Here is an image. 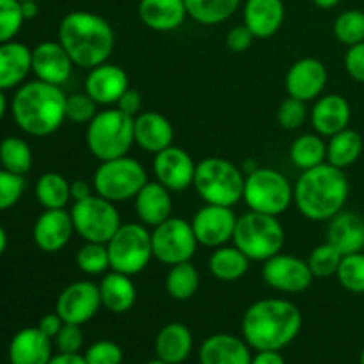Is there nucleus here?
<instances>
[{
    "label": "nucleus",
    "instance_id": "f257e3e1",
    "mask_svg": "<svg viewBox=\"0 0 364 364\" xmlns=\"http://www.w3.org/2000/svg\"><path fill=\"white\" fill-rule=\"evenodd\" d=\"M301 329V309L287 299H262L249 306L242 316V338L256 352H281L299 336Z\"/></svg>",
    "mask_w": 364,
    "mask_h": 364
},
{
    "label": "nucleus",
    "instance_id": "f03ea898",
    "mask_svg": "<svg viewBox=\"0 0 364 364\" xmlns=\"http://www.w3.org/2000/svg\"><path fill=\"white\" fill-rule=\"evenodd\" d=\"M350 183L340 167L329 162L302 171L294 185V203L299 212L315 223H327L345 210Z\"/></svg>",
    "mask_w": 364,
    "mask_h": 364
},
{
    "label": "nucleus",
    "instance_id": "7ed1b4c3",
    "mask_svg": "<svg viewBox=\"0 0 364 364\" xmlns=\"http://www.w3.org/2000/svg\"><path fill=\"white\" fill-rule=\"evenodd\" d=\"M14 123L32 137H48L66 121V92L48 82H25L11 102Z\"/></svg>",
    "mask_w": 364,
    "mask_h": 364
},
{
    "label": "nucleus",
    "instance_id": "20e7f679",
    "mask_svg": "<svg viewBox=\"0 0 364 364\" xmlns=\"http://www.w3.org/2000/svg\"><path fill=\"white\" fill-rule=\"evenodd\" d=\"M75 66L91 68L109 60L116 36L109 21L91 11H71L60 20L59 39Z\"/></svg>",
    "mask_w": 364,
    "mask_h": 364
},
{
    "label": "nucleus",
    "instance_id": "39448f33",
    "mask_svg": "<svg viewBox=\"0 0 364 364\" xmlns=\"http://www.w3.org/2000/svg\"><path fill=\"white\" fill-rule=\"evenodd\" d=\"M244 185L245 176L240 167L220 156H208L196 167L192 187L206 205L233 208L244 198Z\"/></svg>",
    "mask_w": 364,
    "mask_h": 364
},
{
    "label": "nucleus",
    "instance_id": "423d86ee",
    "mask_svg": "<svg viewBox=\"0 0 364 364\" xmlns=\"http://www.w3.org/2000/svg\"><path fill=\"white\" fill-rule=\"evenodd\" d=\"M284 238L287 233L277 217L249 210L237 219L233 245H237L251 262L263 263L283 252Z\"/></svg>",
    "mask_w": 364,
    "mask_h": 364
},
{
    "label": "nucleus",
    "instance_id": "0eeeda50",
    "mask_svg": "<svg viewBox=\"0 0 364 364\" xmlns=\"http://www.w3.org/2000/svg\"><path fill=\"white\" fill-rule=\"evenodd\" d=\"M87 149L96 160L119 159L128 155L134 141V117L119 109L98 110L85 130Z\"/></svg>",
    "mask_w": 364,
    "mask_h": 364
},
{
    "label": "nucleus",
    "instance_id": "6e6552de",
    "mask_svg": "<svg viewBox=\"0 0 364 364\" xmlns=\"http://www.w3.org/2000/svg\"><path fill=\"white\" fill-rule=\"evenodd\" d=\"M242 201L252 212L279 217L294 203V185L281 171L272 167H255L245 176Z\"/></svg>",
    "mask_w": 364,
    "mask_h": 364
},
{
    "label": "nucleus",
    "instance_id": "1a4fd4ad",
    "mask_svg": "<svg viewBox=\"0 0 364 364\" xmlns=\"http://www.w3.org/2000/svg\"><path fill=\"white\" fill-rule=\"evenodd\" d=\"M148 181L144 166L128 155L100 162L98 169L92 174V187L96 194L112 203L135 199Z\"/></svg>",
    "mask_w": 364,
    "mask_h": 364
},
{
    "label": "nucleus",
    "instance_id": "9d476101",
    "mask_svg": "<svg viewBox=\"0 0 364 364\" xmlns=\"http://www.w3.org/2000/svg\"><path fill=\"white\" fill-rule=\"evenodd\" d=\"M110 258V270L137 276L153 259L151 231L141 223L121 224L107 244Z\"/></svg>",
    "mask_w": 364,
    "mask_h": 364
},
{
    "label": "nucleus",
    "instance_id": "9b49d317",
    "mask_svg": "<svg viewBox=\"0 0 364 364\" xmlns=\"http://www.w3.org/2000/svg\"><path fill=\"white\" fill-rule=\"evenodd\" d=\"M75 233L84 238V242L109 244L110 238L121 228V215L116 203L92 194L82 201H75L70 210Z\"/></svg>",
    "mask_w": 364,
    "mask_h": 364
},
{
    "label": "nucleus",
    "instance_id": "f8f14e48",
    "mask_svg": "<svg viewBox=\"0 0 364 364\" xmlns=\"http://www.w3.org/2000/svg\"><path fill=\"white\" fill-rule=\"evenodd\" d=\"M153 258L167 267L191 262L198 251L192 224L181 217H169L151 230Z\"/></svg>",
    "mask_w": 364,
    "mask_h": 364
},
{
    "label": "nucleus",
    "instance_id": "ddd939ff",
    "mask_svg": "<svg viewBox=\"0 0 364 364\" xmlns=\"http://www.w3.org/2000/svg\"><path fill=\"white\" fill-rule=\"evenodd\" d=\"M262 277L267 287L281 294H301L308 290L315 279L306 259L284 252L263 262Z\"/></svg>",
    "mask_w": 364,
    "mask_h": 364
},
{
    "label": "nucleus",
    "instance_id": "4468645a",
    "mask_svg": "<svg viewBox=\"0 0 364 364\" xmlns=\"http://www.w3.org/2000/svg\"><path fill=\"white\" fill-rule=\"evenodd\" d=\"M102 308L98 284L92 281H75L59 294L55 313L64 323L84 326L96 316Z\"/></svg>",
    "mask_w": 364,
    "mask_h": 364
},
{
    "label": "nucleus",
    "instance_id": "2eb2a0df",
    "mask_svg": "<svg viewBox=\"0 0 364 364\" xmlns=\"http://www.w3.org/2000/svg\"><path fill=\"white\" fill-rule=\"evenodd\" d=\"M237 213L231 206L206 205L199 208L192 217L191 224L199 245L217 249L233 242Z\"/></svg>",
    "mask_w": 364,
    "mask_h": 364
},
{
    "label": "nucleus",
    "instance_id": "dca6fc26",
    "mask_svg": "<svg viewBox=\"0 0 364 364\" xmlns=\"http://www.w3.org/2000/svg\"><path fill=\"white\" fill-rule=\"evenodd\" d=\"M196 167L198 164L194 162L191 153L174 144L159 151L153 159V173L156 181L171 192H181L192 187Z\"/></svg>",
    "mask_w": 364,
    "mask_h": 364
},
{
    "label": "nucleus",
    "instance_id": "f3484780",
    "mask_svg": "<svg viewBox=\"0 0 364 364\" xmlns=\"http://www.w3.org/2000/svg\"><path fill=\"white\" fill-rule=\"evenodd\" d=\"M329 73L322 60L315 57H302L295 60L287 71L284 87L288 96L302 100V102H315L326 91Z\"/></svg>",
    "mask_w": 364,
    "mask_h": 364
},
{
    "label": "nucleus",
    "instance_id": "a211bd4d",
    "mask_svg": "<svg viewBox=\"0 0 364 364\" xmlns=\"http://www.w3.org/2000/svg\"><path fill=\"white\" fill-rule=\"evenodd\" d=\"M73 233V220L66 208L45 210L36 219L32 228V240L39 251L52 255L63 251L70 244Z\"/></svg>",
    "mask_w": 364,
    "mask_h": 364
},
{
    "label": "nucleus",
    "instance_id": "6ab92c4d",
    "mask_svg": "<svg viewBox=\"0 0 364 364\" xmlns=\"http://www.w3.org/2000/svg\"><path fill=\"white\" fill-rule=\"evenodd\" d=\"M128 87H130V82H128L127 71L117 64L107 60V63L98 64V66L89 70L87 77H85L84 91L98 105L109 107L116 105L117 100Z\"/></svg>",
    "mask_w": 364,
    "mask_h": 364
},
{
    "label": "nucleus",
    "instance_id": "aec40b11",
    "mask_svg": "<svg viewBox=\"0 0 364 364\" xmlns=\"http://www.w3.org/2000/svg\"><path fill=\"white\" fill-rule=\"evenodd\" d=\"M73 60L59 41H43L32 50V73L41 82L64 85L73 71Z\"/></svg>",
    "mask_w": 364,
    "mask_h": 364
},
{
    "label": "nucleus",
    "instance_id": "412c9836",
    "mask_svg": "<svg viewBox=\"0 0 364 364\" xmlns=\"http://www.w3.org/2000/svg\"><path fill=\"white\" fill-rule=\"evenodd\" d=\"M309 117L316 134L322 137H333L350 124V103L341 95H322L315 100Z\"/></svg>",
    "mask_w": 364,
    "mask_h": 364
},
{
    "label": "nucleus",
    "instance_id": "4be33fe9",
    "mask_svg": "<svg viewBox=\"0 0 364 364\" xmlns=\"http://www.w3.org/2000/svg\"><path fill=\"white\" fill-rule=\"evenodd\" d=\"M134 141L142 151L156 155L174 142V128L164 114L141 112L134 117Z\"/></svg>",
    "mask_w": 364,
    "mask_h": 364
},
{
    "label": "nucleus",
    "instance_id": "5701e85b",
    "mask_svg": "<svg viewBox=\"0 0 364 364\" xmlns=\"http://www.w3.org/2000/svg\"><path fill=\"white\" fill-rule=\"evenodd\" d=\"M326 237L343 256L364 251V217L355 212L341 210L327 220Z\"/></svg>",
    "mask_w": 364,
    "mask_h": 364
},
{
    "label": "nucleus",
    "instance_id": "b1692460",
    "mask_svg": "<svg viewBox=\"0 0 364 364\" xmlns=\"http://www.w3.org/2000/svg\"><path fill=\"white\" fill-rule=\"evenodd\" d=\"M201 364H251V347L244 338L233 334H213L199 348Z\"/></svg>",
    "mask_w": 364,
    "mask_h": 364
},
{
    "label": "nucleus",
    "instance_id": "393cba45",
    "mask_svg": "<svg viewBox=\"0 0 364 364\" xmlns=\"http://www.w3.org/2000/svg\"><path fill=\"white\" fill-rule=\"evenodd\" d=\"M135 215L141 224L148 228H155L173 217V198L169 188L164 187L159 181H148L139 191L134 199Z\"/></svg>",
    "mask_w": 364,
    "mask_h": 364
},
{
    "label": "nucleus",
    "instance_id": "a878e982",
    "mask_svg": "<svg viewBox=\"0 0 364 364\" xmlns=\"http://www.w3.org/2000/svg\"><path fill=\"white\" fill-rule=\"evenodd\" d=\"M53 345L48 336L36 327L18 331L9 343L11 364H48L53 355Z\"/></svg>",
    "mask_w": 364,
    "mask_h": 364
},
{
    "label": "nucleus",
    "instance_id": "bb28decb",
    "mask_svg": "<svg viewBox=\"0 0 364 364\" xmlns=\"http://www.w3.org/2000/svg\"><path fill=\"white\" fill-rule=\"evenodd\" d=\"M242 14L255 38L267 39L283 27L284 4L283 0H245Z\"/></svg>",
    "mask_w": 364,
    "mask_h": 364
},
{
    "label": "nucleus",
    "instance_id": "cd10ccee",
    "mask_svg": "<svg viewBox=\"0 0 364 364\" xmlns=\"http://www.w3.org/2000/svg\"><path fill=\"white\" fill-rule=\"evenodd\" d=\"M32 71V50L20 41L0 43V91L20 87Z\"/></svg>",
    "mask_w": 364,
    "mask_h": 364
},
{
    "label": "nucleus",
    "instance_id": "c85d7f7f",
    "mask_svg": "<svg viewBox=\"0 0 364 364\" xmlns=\"http://www.w3.org/2000/svg\"><path fill=\"white\" fill-rule=\"evenodd\" d=\"M187 7L183 0H141L139 18L155 32L176 31L187 20Z\"/></svg>",
    "mask_w": 364,
    "mask_h": 364
},
{
    "label": "nucleus",
    "instance_id": "c756f323",
    "mask_svg": "<svg viewBox=\"0 0 364 364\" xmlns=\"http://www.w3.org/2000/svg\"><path fill=\"white\" fill-rule=\"evenodd\" d=\"M98 288L102 308L114 315H123V313L130 311L137 301V288L132 281V276L116 272V270L105 274L98 283Z\"/></svg>",
    "mask_w": 364,
    "mask_h": 364
},
{
    "label": "nucleus",
    "instance_id": "7c9ffc66",
    "mask_svg": "<svg viewBox=\"0 0 364 364\" xmlns=\"http://www.w3.org/2000/svg\"><path fill=\"white\" fill-rule=\"evenodd\" d=\"M194 348L191 329L180 322H171L159 331L155 338L156 358L167 364H181L187 361Z\"/></svg>",
    "mask_w": 364,
    "mask_h": 364
},
{
    "label": "nucleus",
    "instance_id": "2f4dec72",
    "mask_svg": "<svg viewBox=\"0 0 364 364\" xmlns=\"http://www.w3.org/2000/svg\"><path fill=\"white\" fill-rule=\"evenodd\" d=\"M251 259L237 245H220L213 249L208 259V269L215 279L224 283H233L247 274Z\"/></svg>",
    "mask_w": 364,
    "mask_h": 364
},
{
    "label": "nucleus",
    "instance_id": "473e14b6",
    "mask_svg": "<svg viewBox=\"0 0 364 364\" xmlns=\"http://www.w3.org/2000/svg\"><path fill=\"white\" fill-rule=\"evenodd\" d=\"M363 148L364 142L361 134L352 128H345L327 141V162L345 171L358 162Z\"/></svg>",
    "mask_w": 364,
    "mask_h": 364
},
{
    "label": "nucleus",
    "instance_id": "72a5a7b5",
    "mask_svg": "<svg viewBox=\"0 0 364 364\" xmlns=\"http://www.w3.org/2000/svg\"><path fill=\"white\" fill-rule=\"evenodd\" d=\"M290 160L297 169L308 171L327 162V142L318 134H302L291 142Z\"/></svg>",
    "mask_w": 364,
    "mask_h": 364
},
{
    "label": "nucleus",
    "instance_id": "f704fd0d",
    "mask_svg": "<svg viewBox=\"0 0 364 364\" xmlns=\"http://www.w3.org/2000/svg\"><path fill=\"white\" fill-rule=\"evenodd\" d=\"M70 183L63 174L45 173L38 178L34 187L36 199L45 210H60L66 208L71 199Z\"/></svg>",
    "mask_w": 364,
    "mask_h": 364
},
{
    "label": "nucleus",
    "instance_id": "c9c22d12",
    "mask_svg": "<svg viewBox=\"0 0 364 364\" xmlns=\"http://www.w3.org/2000/svg\"><path fill=\"white\" fill-rule=\"evenodd\" d=\"M188 18L201 25H219L230 20L242 0H183Z\"/></svg>",
    "mask_w": 364,
    "mask_h": 364
},
{
    "label": "nucleus",
    "instance_id": "e433bc0d",
    "mask_svg": "<svg viewBox=\"0 0 364 364\" xmlns=\"http://www.w3.org/2000/svg\"><path fill=\"white\" fill-rule=\"evenodd\" d=\"M32 149L25 139L11 135L0 141V166L2 169L25 176L32 169Z\"/></svg>",
    "mask_w": 364,
    "mask_h": 364
},
{
    "label": "nucleus",
    "instance_id": "4c0bfd02",
    "mask_svg": "<svg viewBox=\"0 0 364 364\" xmlns=\"http://www.w3.org/2000/svg\"><path fill=\"white\" fill-rule=\"evenodd\" d=\"M199 288V272L191 262L178 263L166 276V291L174 301H188Z\"/></svg>",
    "mask_w": 364,
    "mask_h": 364
},
{
    "label": "nucleus",
    "instance_id": "58836bf2",
    "mask_svg": "<svg viewBox=\"0 0 364 364\" xmlns=\"http://www.w3.org/2000/svg\"><path fill=\"white\" fill-rule=\"evenodd\" d=\"M75 262L80 272L85 276H102L110 269V258L107 244L98 242H84L75 256Z\"/></svg>",
    "mask_w": 364,
    "mask_h": 364
},
{
    "label": "nucleus",
    "instance_id": "ea45409f",
    "mask_svg": "<svg viewBox=\"0 0 364 364\" xmlns=\"http://www.w3.org/2000/svg\"><path fill=\"white\" fill-rule=\"evenodd\" d=\"M333 34L338 43L348 46H354L364 41V11L361 9H347L340 13L334 20Z\"/></svg>",
    "mask_w": 364,
    "mask_h": 364
},
{
    "label": "nucleus",
    "instance_id": "a19ab883",
    "mask_svg": "<svg viewBox=\"0 0 364 364\" xmlns=\"http://www.w3.org/2000/svg\"><path fill=\"white\" fill-rule=\"evenodd\" d=\"M341 258H343V255H341L333 244H329V242L326 240L323 244L316 245V247L309 252L306 262H308V267L309 270H311L313 277L323 279V277L336 276L338 269H340Z\"/></svg>",
    "mask_w": 364,
    "mask_h": 364
},
{
    "label": "nucleus",
    "instance_id": "79ce46f5",
    "mask_svg": "<svg viewBox=\"0 0 364 364\" xmlns=\"http://www.w3.org/2000/svg\"><path fill=\"white\" fill-rule=\"evenodd\" d=\"M336 277L341 287L350 294H364V252L343 256Z\"/></svg>",
    "mask_w": 364,
    "mask_h": 364
},
{
    "label": "nucleus",
    "instance_id": "37998d69",
    "mask_svg": "<svg viewBox=\"0 0 364 364\" xmlns=\"http://www.w3.org/2000/svg\"><path fill=\"white\" fill-rule=\"evenodd\" d=\"M23 21L20 0H0V43L13 41Z\"/></svg>",
    "mask_w": 364,
    "mask_h": 364
},
{
    "label": "nucleus",
    "instance_id": "c03bdc74",
    "mask_svg": "<svg viewBox=\"0 0 364 364\" xmlns=\"http://www.w3.org/2000/svg\"><path fill=\"white\" fill-rule=\"evenodd\" d=\"M98 114V103L87 92H73L66 96V119L75 124H89Z\"/></svg>",
    "mask_w": 364,
    "mask_h": 364
},
{
    "label": "nucleus",
    "instance_id": "a18cd8bd",
    "mask_svg": "<svg viewBox=\"0 0 364 364\" xmlns=\"http://www.w3.org/2000/svg\"><path fill=\"white\" fill-rule=\"evenodd\" d=\"M25 187H27L25 176L0 169V212L13 208L23 196Z\"/></svg>",
    "mask_w": 364,
    "mask_h": 364
},
{
    "label": "nucleus",
    "instance_id": "49530a36",
    "mask_svg": "<svg viewBox=\"0 0 364 364\" xmlns=\"http://www.w3.org/2000/svg\"><path fill=\"white\" fill-rule=\"evenodd\" d=\"M308 119V107L306 102L297 98H291L288 96L287 100H283L277 109V123L284 130H297Z\"/></svg>",
    "mask_w": 364,
    "mask_h": 364
},
{
    "label": "nucleus",
    "instance_id": "de8ad7c7",
    "mask_svg": "<svg viewBox=\"0 0 364 364\" xmlns=\"http://www.w3.org/2000/svg\"><path fill=\"white\" fill-rule=\"evenodd\" d=\"M84 359L87 364H121L123 348L116 341L100 340L84 352Z\"/></svg>",
    "mask_w": 364,
    "mask_h": 364
},
{
    "label": "nucleus",
    "instance_id": "09e8293b",
    "mask_svg": "<svg viewBox=\"0 0 364 364\" xmlns=\"http://www.w3.org/2000/svg\"><path fill=\"white\" fill-rule=\"evenodd\" d=\"M55 347L59 352L64 354H80L82 347H84V333H82V326H75V323H64L63 329L55 336Z\"/></svg>",
    "mask_w": 364,
    "mask_h": 364
},
{
    "label": "nucleus",
    "instance_id": "8fccbe9b",
    "mask_svg": "<svg viewBox=\"0 0 364 364\" xmlns=\"http://www.w3.org/2000/svg\"><path fill=\"white\" fill-rule=\"evenodd\" d=\"M343 63L348 77L359 84H364V41L348 46Z\"/></svg>",
    "mask_w": 364,
    "mask_h": 364
},
{
    "label": "nucleus",
    "instance_id": "3c124183",
    "mask_svg": "<svg viewBox=\"0 0 364 364\" xmlns=\"http://www.w3.org/2000/svg\"><path fill=\"white\" fill-rule=\"evenodd\" d=\"M255 34L249 31V27L245 23L235 25L233 28H230L226 36V46L235 53H242L245 50L251 48L252 41H255Z\"/></svg>",
    "mask_w": 364,
    "mask_h": 364
},
{
    "label": "nucleus",
    "instance_id": "603ef678",
    "mask_svg": "<svg viewBox=\"0 0 364 364\" xmlns=\"http://www.w3.org/2000/svg\"><path fill=\"white\" fill-rule=\"evenodd\" d=\"M116 109H119L121 112L128 114V116L135 117L141 114V109H142V96L141 92L137 91V89H132L128 87L127 91L121 95V98L117 100L116 103Z\"/></svg>",
    "mask_w": 364,
    "mask_h": 364
},
{
    "label": "nucleus",
    "instance_id": "864d4df0",
    "mask_svg": "<svg viewBox=\"0 0 364 364\" xmlns=\"http://www.w3.org/2000/svg\"><path fill=\"white\" fill-rule=\"evenodd\" d=\"M63 326H64L63 318L53 311V313H48V315H45L41 320H39L38 329L53 341L57 334H59V331L63 329Z\"/></svg>",
    "mask_w": 364,
    "mask_h": 364
},
{
    "label": "nucleus",
    "instance_id": "5fc2aeb1",
    "mask_svg": "<svg viewBox=\"0 0 364 364\" xmlns=\"http://www.w3.org/2000/svg\"><path fill=\"white\" fill-rule=\"evenodd\" d=\"M70 192H71V201H82V199L89 198V196L96 194L92 183H89L87 180H73L70 183Z\"/></svg>",
    "mask_w": 364,
    "mask_h": 364
},
{
    "label": "nucleus",
    "instance_id": "6e6d98bb",
    "mask_svg": "<svg viewBox=\"0 0 364 364\" xmlns=\"http://www.w3.org/2000/svg\"><path fill=\"white\" fill-rule=\"evenodd\" d=\"M251 364H287L279 350H258L252 355Z\"/></svg>",
    "mask_w": 364,
    "mask_h": 364
},
{
    "label": "nucleus",
    "instance_id": "4d7b16f0",
    "mask_svg": "<svg viewBox=\"0 0 364 364\" xmlns=\"http://www.w3.org/2000/svg\"><path fill=\"white\" fill-rule=\"evenodd\" d=\"M48 364H87L85 363L84 355L82 354H64V352H59V354L52 355Z\"/></svg>",
    "mask_w": 364,
    "mask_h": 364
},
{
    "label": "nucleus",
    "instance_id": "13d9d810",
    "mask_svg": "<svg viewBox=\"0 0 364 364\" xmlns=\"http://www.w3.org/2000/svg\"><path fill=\"white\" fill-rule=\"evenodd\" d=\"M20 2H21V13H23L25 21L32 20V18L38 16V13H39L38 0H20Z\"/></svg>",
    "mask_w": 364,
    "mask_h": 364
},
{
    "label": "nucleus",
    "instance_id": "bf43d9fd",
    "mask_svg": "<svg viewBox=\"0 0 364 364\" xmlns=\"http://www.w3.org/2000/svg\"><path fill=\"white\" fill-rule=\"evenodd\" d=\"M311 2L315 4L316 7H320V9H333V7H336L341 0H311Z\"/></svg>",
    "mask_w": 364,
    "mask_h": 364
},
{
    "label": "nucleus",
    "instance_id": "052dcab7",
    "mask_svg": "<svg viewBox=\"0 0 364 364\" xmlns=\"http://www.w3.org/2000/svg\"><path fill=\"white\" fill-rule=\"evenodd\" d=\"M6 247H7V233H6V230L0 226V256L6 252Z\"/></svg>",
    "mask_w": 364,
    "mask_h": 364
},
{
    "label": "nucleus",
    "instance_id": "680f3d73",
    "mask_svg": "<svg viewBox=\"0 0 364 364\" xmlns=\"http://www.w3.org/2000/svg\"><path fill=\"white\" fill-rule=\"evenodd\" d=\"M6 110H7V100L6 96H4V91H0V121H2L4 116H6Z\"/></svg>",
    "mask_w": 364,
    "mask_h": 364
},
{
    "label": "nucleus",
    "instance_id": "e2e57ef3",
    "mask_svg": "<svg viewBox=\"0 0 364 364\" xmlns=\"http://www.w3.org/2000/svg\"><path fill=\"white\" fill-rule=\"evenodd\" d=\"M146 364H167V363H164L162 359H159V358H156V359H153V361H148V363H146Z\"/></svg>",
    "mask_w": 364,
    "mask_h": 364
},
{
    "label": "nucleus",
    "instance_id": "0e129e2a",
    "mask_svg": "<svg viewBox=\"0 0 364 364\" xmlns=\"http://www.w3.org/2000/svg\"><path fill=\"white\" fill-rule=\"evenodd\" d=\"M361 364H364V348H363V352H361Z\"/></svg>",
    "mask_w": 364,
    "mask_h": 364
}]
</instances>
